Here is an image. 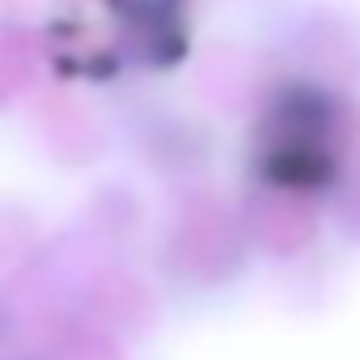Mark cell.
<instances>
[{
    "label": "cell",
    "mask_w": 360,
    "mask_h": 360,
    "mask_svg": "<svg viewBox=\"0 0 360 360\" xmlns=\"http://www.w3.org/2000/svg\"><path fill=\"white\" fill-rule=\"evenodd\" d=\"M335 110L318 89H288L267 115L263 165L280 187H318L335 161Z\"/></svg>",
    "instance_id": "6da1fadb"
}]
</instances>
